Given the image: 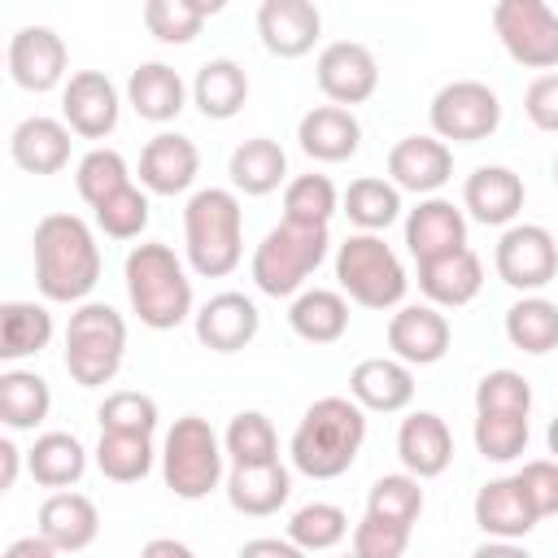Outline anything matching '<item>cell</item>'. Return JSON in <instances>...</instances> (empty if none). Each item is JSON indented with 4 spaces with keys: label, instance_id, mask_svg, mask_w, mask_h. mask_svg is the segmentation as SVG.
<instances>
[{
    "label": "cell",
    "instance_id": "f5cc1de1",
    "mask_svg": "<svg viewBox=\"0 0 558 558\" xmlns=\"http://www.w3.org/2000/svg\"><path fill=\"white\" fill-rule=\"evenodd\" d=\"M523 113L536 131L558 135V70L554 74H536L523 92Z\"/></svg>",
    "mask_w": 558,
    "mask_h": 558
},
{
    "label": "cell",
    "instance_id": "277c9868",
    "mask_svg": "<svg viewBox=\"0 0 558 558\" xmlns=\"http://www.w3.org/2000/svg\"><path fill=\"white\" fill-rule=\"evenodd\" d=\"M183 253L201 279H222L244 257V209L231 187H201L183 209Z\"/></svg>",
    "mask_w": 558,
    "mask_h": 558
},
{
    "label": "cell",
    "instance_id": "ee69618b",
    "mask_svg": "<svg viewBox=\"0 0 558 558\" xmlns=\"http://www.w3.org/2000/svg\"><path fill=\"white\" fill-rule=\"evenodd\" d=\"M366 514L375 519H388V523H401V527H414L418 514H423V480L414 475H379L366 493Z\"/></svg>",
    "mask_w": 558,
    "mask_h": 558
},
{
    "label": "cell",
    "instance_id": "3957f363",
    "mask_svg": "<svg viewBox=\"0 0 558 558\" xmlns=\"http://www.w3.org/2000/svg\"><path fill=\"white\" fill-rule=\"evenodd\" d=\"M122 279H126V296H131L135 318L148 331H174L187 318H196L192 314V279H187V270L170 244H161V240L135 244L126 253Z\"/></svg>",
    "mask_w": 558,
    "mask_h": 558
},
{
    "label": "cell",
    "instance_id": "74e56055",
    "mask_svg": "<svg viewBox=\"0 0 558 558\" xmlns=\"http://www.w3.org/2000/svg\"><path fill=\"white\" fill-rule=\"evenodd\" d=\"M52 340V314L35 301H4L0 305V357L22 362Z\"/></svg>",
    "mask_w": 558,
    "mask_h": 558
},
{
    "label": "cell",
    "instance_id": "9f6ffc18",
    "mask_svg": "<svg viewBox=\"0 0 558 558\" xmlns=\"http://www.w3.org/2000/svg\"><path fill=\"white\" fill-rule=\"evenodd\" d=\"M17 466H22V449H17L13 440H0V493H9V488H13Z\"/></svg>",
    "mask_w": 558,
    "mask_h": 558
},
{
    "label": "cell",
    "instance_id": "9c48e42d",
    "mask_svg": "<svg viewBox=\"0 0 558 558\" xmlns=\"http://www.w3.org/2000/svg\"><path fill=\"white\" fill-rule=\"evenodd\" d=\"M493 31L506 57L523 70H558V13L545 0H497Z\"/></svg>",
    "mask_w": 558,
    "mask_h": 558
},
{
    "label": "cell",
    "instance_id": "5b68a950",
    "mask_svg": "<svg viewBox=\"0 0 558 558\" xmlns=\"http://www.w3.org/2000/svg\"><path fill=\"white\" fill-rule=\"evenodd\" d=\"M331 235L327 227H296V222H279L262 235V244L253 248L248 275L257 283V292L266 296H301L305 279L327 262Z\"/></svg>",
    "mask_w": 558,
    "mask_h": 558
},
{
    "label": "cell",
    "instance_id": "1f68e13d",
    "mask_svg": "<svg viewBox=\"0 0 558 558\" xmlns=\"http://www.w3.org/2000/svg\"><path fill=\"white\" fill-rule=\"evenodd\" d=\"M288 327L305 344H336L349 331V301L336 288H305L288 305Z\"/></svg>",
    "mask_w": 558,
    "mask_h": 558
},
{
    "label": "cell",
    "instance_id": "484cf974",
    "mask_svg": "<svg viewBox=\"0 0 558 558\" xmlns=\"http://www.w3.org/2000/svg\"><path fill=\"white\" fill-rule=\"evenodd\" d=\"M349 397L362 410L397 414L414 401V366H405L397 357H362L349 371Z\"/></svg>",
    "mask_w": 558,
    "mask_h": 558
},
{
    "label": "cell",
    "instance_id": "ffe728a7",
    "mask_svg": "<svg viewBox=\"0 0 558 558\" xmlns=\"http://www.w3.org/2000/svg\"><path fill=\"white\" fill-rule=\"evenodd\" d=\"M449 318L436 310V305H401L392 318H388V349L397 362L405 366H432L449 353Z\"/></svg>",
    "mask_w": 558,
    "mask_h": 558
},
{
    "label": "cell",
    "instance_id": "4dcf8cb0",
    "mask_svg": "<svg viewBox=\"0 0 558 558\" xmlns=\"http://www.w3.org/2000/svg\"><path fill=\"white\" fill-rule=\"evenodd\" d=\"M244 100H248V74H244L240 61L214 57V61H205V65L196 70V78H192V105H196L209 122L235 118V113L244 109Z\"/></svg>",
    "mask_w": 558,
    "mask_h": 558
},
{
    "label": "cell",
    "instance_id": "52a82bcc",
    "mask_svg": "<svg viewBox=\"0 0 558 558\" xmlns=\"http://www.w3.org/2000/svg\"><path fill=\"white\" fill-rule=\"evenodd\" d=\"M126 353V318L105 301H83L65 323V371L78 388H100Z\"/></svg>",
    "mask_w": 558,
    "mask_h": 558
},
{
    "label": "cell",
    "instance_id": "44dd1931",
    "mask_svg": "<svg viewBox=\"0 0 558 558\" xmlns=\"http://www.w3.org/2000/svg\"><path fill=\"white\" fill-rule=\"evenodd\" d=\"M397 458L405 466V475L414 480H436L449 471L453 462V436L449 423L436 410H414L410 418H401L397 427Z\"/></svg>",
    "mask_w": 558,
    "mask_h": 558
},
{
    "label": "cell",
    "instance_id": "8fae6325",
    "mask_svg": "<svg viewBox=\"0 0 558 558\" xmlns=\"http://www.w3.org/2000/svg\"><path fill=\"white\" fill-rule=\"evenodd\" d=\"M493 266H497V279L506 288L536 296L558 275V240L541 222H514L501 231V240L493 248Z\"/></svg>",
    "mask_w": 558,
    "mask_h": 558
},
{
    "label": "cell",
    "instance_id": "f35d334b",
    "mask_svg": "<svg viewBox=\"0 0 558 558\" xmlns=\"http://www.w3.org/2000/svg\"><path fill=\"white\" fill-rule=\"evenodd\" d=\"M96 471L113 484H140L153 471V436H131V432H100L96 449Z\"/></svg>",
    "mask_w": 558,
    "mask_h": 558
},
{
    "label": "cell",
    "instance_id": "7c38bea8",
    "mask_svg": "<svg viewBox=\"0 0 558 558\" xmlns=\"http://www.w3.org/2000/svg\"><path fill=\"white\" fill-rule=\"evenodd\" d=\"M65 74H70V52H65V39L52 26L13 31V39H9V78L22 92L44 96L52 87H65Z\"/></svg>",
    "mask_w": 558,
    "mask_h": 558
},
{
    "label": "cell",
    "instance_id": "f546056e",
    "mask_svg": "<svg viewBox=\"0 0 558 558\" xmlns=\"http://www.w3.org/2000/svg\"><path fill=\"white\" fill-rule=\"evenodd\" d=\"M126 100L144 122H174L187 105V83L166 61H144L126 78Z\"/></svg>",
    "mask_w": 558,
    "mask_h": 558
},
{
    "label": "cell",
    "instance_id": "d6a6232c",
    "mask_svg": "<svg viewBox=\"0 0 558 558\" xmlns=\"http://www.w3.org/2000/svg\"><path fill=\"white\" fill-rule=\"evenodd\" d=\"M26 471L39 488H70L83 480L87 471V449L74 432H44L35 436V445L26 449Z\"/></svg>",
    "mask_w": 558,
    "mask_h": 558
},
{
    "label": "cell",
    "instance_id": "6da1fadb",
    "mask_svg": "<svg viewBox=\"0 0 558 558\" xmlns=\"http://www.w3.org/2000/svg\"><path fill=\"white\" fill-rule=\"evenodd\" d=\"M35 288L44 301L83 305L100 283V244L78 214H48L31 235Z\"/></svg>",
    "mask_w": 558,
    "mask_h": 558
},
{
    "label": "cell",
    "instance_id": "cb8c5ba5",
    "mask_svg": "<svg viewBox=\"0 0 558 558\" xmlns=\"http://www.w3.org/2000/svg\"><path fill=\"white\" fill-rule=\"evenodd\" d=\"M471 510H475V523H480V532L488 541H523L541 523V514L532 510V501H527V493L519 488L514 475L488 480L475 493V506Z\"/></svg>",
    "mask_w": 558,
    "mask_h": 558
},
{
    "label": "cell",
    "instance_id": "d590c367",
    "mask_svg": "<svg viewBox=\"0 0 558 558\" xmlns=\"http://www.w3.org/2000/svg\"><path fill=\"white\" fill-rule=\"evenodd\" d=\"M506 340L532 357L554 353L558 349V305L549 296H519L506 310Z\"/></svg>",
    "mask_w": 558,
    "mask_h": 558
},
{
    "label": "cell",
    "instance_id": "8d00e7d4",
    "mask_svg": "<svg viewBox=\"0 0 558 558\" xmlns=\"http://www.w3.org/2000/svg\"><path fill=\"white\" fill-rule=\"evenodd\" d=\"M340 214H344L357 231L379 235L384 227H392V222L401 218V192H397L388 179L362 174V179H353L349 192L340 196Z\"/></svg>",
    "mask_w": 558,
    "mask_h": 558
},
{
    "label": "cell",
    "instance_id": "2e32d148",
    "mask_svg": "<svg viewBox=\"0 0 558 558\" xmlns=\"http://www.w3.org/2000/svg\"><path fill=\"white\" fill-rule=\"evenodd\" d=\"M257 35L262 48L279 61L305 57L323 35V13L310 0H262L257 9Z\"/></svg>",
    "mask_w": 558,
    "mask_h": 558
},
{
    "label": "cell",
    "instance_id": "d6986e66",
    "mask_svg": "<svg viewBox=\"0 0 558 558\" xmlns=\"http://www.w3.org/2000/svg\"><path fill=\"white\" fill-rule=\"evenodd\" d=\"M192 327H196V340L209 353H240V349H248L257 340L262 314H257L253 296H244V292H218V296H209L196 310Z\"/></svg>",
    "mask_w": 558,
    "mask_h": 558
},
{
    "label": "cell",
    "instance_id": "836d02e7",
    "mask_svg": "<svg viewBox=\"0 0 558 558\" xmlns=\"http://www.w3.org/2000/svg\"><path fill=\"white\" fill-rule=\"evenodd\" d=\"M227 174H231V187L235 192H244V196H270L288 179V157H283V148L275 140L253 135V140H244L231 153Z\"/></svg>",
    "mask_w": 558,
    "mask_h": 558
},
{
    "label": "cell",
    "instance_id": "7402d4cb",
    "mask_svg": "<svg viewBox=\"0 0 558 558\" xmlns=\"http://www.w3.org/2000/svg\"><path fill=\"white\" fill-rule=\"evenodd\" d=\"M74 131L61 122V118H48V113H31L13 126L9 135V157L17 170L26 174H61L70 166V140Z\"/></svg>",
    "mask_w": 558,
    "mask_h": 558
},
{
    "label": "cell",
    "instance_id": "b9f144b4",
    "mask_svg": "<svg viewBox=\"0 0 558 558\" xmlns=\"http://www.w3.org/2000/svg\"><path fill=\"white\" fill-rule=\"evenodd\" d=\"M340 214V192L327 174H296L283 187V222L296 227H327Z\"/></svg>",
    "mask_w": 558,
    "mask_h": 558
},
{
    "label": "cell",
    "instance_id": "60d3db41",
    "mask_svg": "<svg viewBox=\"0 0 558 558\" xmlns=\"http://www.w3.org/2000/svg\"><path fill=\"white\" fill-rule=\"evenodd\" d=\"M222 0H148L144 4V26L161 44H192L205 26L209 13H218Z\"/></svg>",
    "mask_w": 558,
    "mask_h": 558
},
{
    "label": "cell",
    "instance_id": "4fadbf2b",
    "mask_svg": "<svg viewBox=\"0 0 558 558\" xmlns=\"http://www.w3.org/2000/svg\"><path fill=\"white\" fill-rule=\"evenodd\" d=\"M314 78L323 87V96L340 109H353L362 100L375 96L379 87V61L366 44L357 39H336L318 52V65H314Z\"/></svg>",
    "mask_w": 558,
    "mask_h": 558
},
{
    "label": "cell",
    "instance_id": "ab89813d",
    "mask_svg": "<svg viewBox=\"0 0 558 558\" xmlns=\"http://www.w3.org/2000/svg\"><path fill=\"white\" fill-rule=\"evenodd\" d=\"M222 449H227L231 466H266V462H279L275 423L262 410H240L227 423V432H222Z\"/></svg>",
    "mask_w": 558,
    "mask_h": 558
},
{
    "label": "cell",
    "instance_id": "680465c9",
    "mask_svg": "<svg viewBox=\"0 0 558 558\" xmlns=\"http://www.w3.org/2000/svg\"><path fill=\"white\" fill-rule=\"evenodd\" d=\"M545 445H549V453H554V462H558V414H554L549 427H545Z\"/></svg>",
    "mask_w": 558,
    "mask_h": 558
},
{
    "label": "cell",
    "instance_id": "e0dca14e",
    "mask_svg": "<svg viewBox=\"0 0 558 558\" xmlns=\"http://www.w3.org/2000/svg\"><path fill=\"white\" fill-rule=\"evenodd\" d=\"M201 174V148L179 131H157L140 153V187L148 196H179Z\"/></svg>",
    "mask_w": 558,
    "mask_h": 558
},
{
    "label": "cell",
    "instance_id": "7bdbcfd3",
    "mask_svg": "<svg viewBox=\"0 0 558 558\" xmlns=\"http://www.w3.org/2000/svg\"><path fill=\"white\" fill-rule=\"evenodd\" d=\"M349 536V514L336 501H305L292 519H288V541L301 545L305 554H323L336 549Z\"/></svg>",
    "mask_w": 558,
    "mask_h": 558
},
{
    "label": "cell",
    "instance_id": "91938a15",
    "mask_svg": "<svg viewBox=\"0 0 558 558\" xmlns=\"http://www.w3.org/2000/svg\"><path fill=\"white\" fill-rule=\"evenodd\" d=\"M554 183H558V157H554Z\"/></svg>",
    "mask_w": 558,
    "mask_h": 558
},
{
    "label": "cell",
    "instance_id": "7dc6e473",
    "mask_svg": "<svg viewBox=\"0 0 558 558\" xmlns=\"http://www.w3.org/2000/svg\"><path fill=\"white\" fill-rule=\"evenodd\" d=\"M92 218L109 240H140V231L148 227V192L140 183H126L105 205H96Z\"/></svg>",
    "mask_w": 558,
    "mask_h": 558
},
{
    "label": "cell",
    "instance_id": "8992f818",
    "mask_svg": "<svg viewBox=\"0 0 558 558\" xmlns=\"http://www.w3.org/2000/svg\"><path fill=\"white\" fill-rule=\"evenodd\" d=\"M336 283L362 310H401L410 288L401 257L384 244V235L371 231H353L344 244H336Z\"/></svg>",
    "mask_w": 558,
    "mask_h": 558
},
{
    "label": "cell",
    "instance_id": "e575fe53",
    "mask_svg": "<svg viewBox=\"0 0 558 558\" xmlns=\"http://www.w3.org/2000/svg\"><path fill=\"white\" fill-rule=\"evenodd\" d=\"M48 410H52V392L44 375L17 366L0 375V423L9 432H35L48 418Z\"/></svg>",
    "mask_w": 558,
    "mask_h": 558
},
{
    "label": "cell",
    "instance_id": "f6af8a7d",
    "mask_svg": "<svg viewBox=\"0 0 558 558\" xmlns=\"http://www.w3.org/2000/svg\"><path fill=\"white\" fill-rule=\"evenodd\" d=\"M131 183V170H126V157L118 153V148H92V153H83V161L74 166V187H78V196L96 209V205H105L113 192H122Z\"/></svg>",
    "mask_w": 558,
    "mask_h": 558
},
{
    "label": "cell",
    "instance_id": "4316f807",
    "mask_svg": "<svg viewBox=\"0 0 558 558\" xmlns=\"http://www.w3.org/2000/svg\"><path fill=\"white\" fill-rule=\"evenodd\" d=\"M48 545H57L61 554H78L87 549L96 536H100V510L92 497L74 493V488H61L52 497H44L39 506V527H35Z\"/></svg>",
    "mask_w": 558,
    "mask_h": 558
},
{
    "label": "cell",
    "instance_id": "d4e9b609",
    "mask_svg": "<svg viewBox=\"0 0 558 558\" xmlns=\"http://www.w3.org/2000/svg\"><path fill=\"white\" fill-rule=\"evenodd\" d=\"M296 144L310 161H349L362 148V122L353 118V109L340 105H314L310 113H301L296 122Z\"/></svg>",
    "mask_w": 558,
    "mask_h": 558
},
{
    "label": "cell",
    "instance_id": "db71d44e",
    "mask_svg": "<svg viewBox=\"0 0 558 558\" xmlns=\"http://www.w3.org/2000/svg\"><path fill=\"white\" fill-rule=\"evenodd\" d=\"M235 558H305V549L292 545L288 536H253V541L240 545Z\"/></svg>",
    "mask_w": 558,
    "mask_h": 558
},
{
    "label": "cell",
    "instance_id": "5bb4252c",
    "mask_svg": "<svg viewBox=\"0 0 558 558\" xmlns=\"http://www.w3.org/2000/svg\"><path fill=\"white\" fill-rule=\"evenodd\" d=\"M118 87L100 70H74L61 87V122L83 140H105L118 126Z\"/></svg>",
    "mask_w": 558,
    "mask_h": 558
},
{
    "label": "cell",
    "instance_id": "816d5d0a",
    "mask_svg": "<svg viewBox=\"0 0 558 558\" xmlns=\"http://www.w3.org/2000/svg\"><path fill=\"white\" fill-rule=\"evenodd\" d=\"M514 480H519V488L527 493V501H532V510H536L541 519L558 514V462H554V458H532V462H523V466L514 471Z\"/></svg>",
    "mask_w": 558,
    "mask_h": 558
},
{
    "label": "cell",
    "instance_id": "94428289",
    "mask_svg": "<svg viewBox=\"0 0 558 558\" xmlns=\"http://www.w3.org/2000/svg\"><path fill=\"white\" fill-rule=\"evenodd\" d=\"M344 558H357V554H344Z\"/></svg>",
    "mask_w": 558,
    "mask_h": 558
},
{
    "label": "cell",
    "instance_id": "681fc988",
    "mask_svg": "<svg viewBox=\"0 0 558 558\" xmlns=\"http://www.w3.org/2000/svg\"><path fill=\"white\" fill-rule=\"evenodd\" d=\"M475 414H532V384L519 371H488L475 384Z\"/></svg>",
    "mask_w": 558,
    "mask_h": 558
},
{
    "label": "cell",
    "instance_id": "ac0fdd59",
    "mask_svg": "<svg viewBox=\"0 0 558 558\" xmlns=\"http://www.w3.org/2000/svg\"><path fill=\"white\" fill-rule=\"evenodd\" d=\"M405 248L418 266L466 248V214L445 196H423L405 214Z\"/></svg>",
    "mask_w": 558,
    "mask_h": 558
},
{
    "label": "cell",
    "instance_id": "603a6c76",
    "mask_svg": "<svg viewBox=\"0 0 558 558\" xmlns=\"http://www.w3.org/2000/svg\"><path fill=\"white\" fill-rule=\"evenodd\" d=\"M462 209L484 227H514L523 209V179L510 166H475L462 183Z\"/></svg>",
    "mask_w": 558,
    "mask_h": 558
},
{
    "label": "cell",
    "instance_id": "ba28073f",
    "mask_svg": "<svg viewBox=\"0 0 558 558\" xmlns=\"http://www.w3.org/2000/svg\"><path fill=\"white\" fill-rule=\"evenodd\" d=\"M222 462H227V449H222L218 432L209 427V418L183 414L170 423V432L161 440V480L174 497H183V501L209 497L222 484Z\"/></svg>",
    "mask_w": 558,
    "mask_h": 558
},
{
    "label": "cell",
    "instance_id": "bcb514c9",
    "mask_svg": "<svg viewBox=\"0 0 558 558\" xmlns=\"http://www.w3.org/2000/svg\"><path fill=\"white\" fill-rule=\"evenodd\" d=\"M471 440L484 462H514L527 449V418L523 414H475Z\"/></svg>",
    "mask_w": 558,
    "mask_h": 558
},
{
    "label": "cell",
    "instance_id": "6f0895ef",
    "mask_svg": "<svg viewBox=\"0 0 558 558\" xmlns=\"http://www.w3.org/2000/svg\"><path fill=\"white\" fill-rule=\"evenodd\" d=\"M471 558H532V554H527L519 541H484Z\"/></svg>",
    "mask_w": 558,
    "mask_h": 558
},
{
    "label": "cell",
    "instance_id": "9a60e30c",
    "mask_svg": "<svg viewBox=\"0 0 558 558\" xmlns=\"http://www.w3.org/2000/svg\"><path fill=\"white\" fill-rule=\"evenodd\" d=\"M453 179V148L436 135H405L388 148V183L397 192L436 196Z\"/></svg>",
    "mask_w": 558,
    "mask_h": 558
},
{
    "label": "cell",
    "instance_id": "7a4b0ae2",
    "mask_svg": "<svg viewBox=\"0 0 558 558\" xmlns=\"http://www.w3.org/2000/svg\"><path fill=\"white\" fill-rule=\"evenodd\" d=\"M362 440H366V410L353 397H318L301 414L288 440V458L310 480H336L357 462Z\"/></svg>",
    "mask_w": 558,
    "mask_h": 558
},
{
    "label": "cell",
    "instance_id": "f1b7e54d",
    "mask_svg": "<svg viewBox=\"0 0 558 558\" xmlns=\"http://www.w3.org/2000/svg\"><path fill=\"white\" fill-rule=\"evenodd\" d=\"M227 501L235 514L248 519H266L279 506H288L292 497V471L283 462H266V466H231L227 475Z\"/></svg>",
    "mask_w": 558,
    "mask_h": 558
},
{
    "label": "cell",
    "instance_id": "83f0119b",
    "mask_svg": "<svg viewBox=\"0 0 558 558\" xmlns=\"http://www.w3.org/2000/svg\"><path fill=\"white\" fill-rule=\"evenodd\" d=\"M480 288H484V262L475 257V248H458L449 257H436V262L418 266V292L436 310L471 305L480 296Z\"/></svg>",
    "mask_w": 558,
    "mask_h": 558
},
{
    "label": "cell",
    "instance_id": "c3c4849f",
    "mask_svg": "<svg viewBox=\"0 0 558 558\" xmlns=\"http://www.w3.org/2000/svg\"><path fill=\"white\" fill-rule=\"evenodd\" d=\"M100 418V432H131V436H153L157 432V401L148 392H135V388H122V392H109L96 410Z\"/></svg>",
    "mask_w": 558,
    "mask_h": 558
},
{
    "label": "cell",
    "instance_id": "f907efd6",
    "mask_svg": "<svg viewBox=\"0 0 558 558\" xmlns=\"http://www.w3.org/2000/svg\"><path fill=\"white\" fill-rule=\"evenodd\" d=\"M405 545H410V527H401V523L362 514V523L353 527V554L357 558H405Z\"/></svg>",
    "mask_w": 558,
    "mask_h": 558
},
{
    "label": "cell",
    "instance_id": "30bf717a",
    "mask_svg": "<svg viewBox=\"0 0 558 558\" xmlns=\"http://www.w3.org/2000/svg\"><path fill=\"white\" fill-rule=\"evenodd\" d=\"M432 135L453 144H480L501 126V100L480 78H453L432 96Z\"/></svg>",
    "mask_w": 558,
    "mask_h": 558
},
{
    "label": "cell",
    "instance_id": "11a10c76",
    "mask_svg": "<svg viewBox=\"0 0 558 558\" xmlns=\"http://www.w3.org/2000/svg\"><path fill=\"white\" fill-rule=\"evenodd\" d=\"M0 558H61V549H57V545H48V541L35 532V536H17Z\"/></svg>",
    "mask_w": 558,
    "mask_h": 558
}]
</instances>
